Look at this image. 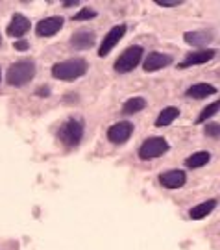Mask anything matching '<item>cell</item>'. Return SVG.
Wrapping results in <instances>:
<instances>
[{
    "mask_svg": "<svg viewBox=\"0 0 220 250\" xmlns=\"http://www.w3.org/2000/svg\"><path fill=\"white\" fill-rule=\"evenodd\" d=\"M89 69V63L83 58H72V60H65V62H58L52 65V76L56 80L72 82L83 76Z\"/></svg>",
    "mask_w": 220,
    "mask_h": 250,
    "instance_id": "cell-1",
    "label": "cell"
},
{
    "mask_svg": "<svg viewBox=\"0 0 220 250\" xmlns=\"http://www.w3.org/2000/svg\"><path fill=\"white\" fill-rule=\"evenodd\" d=\"M34 74H36V63L32 60H19L8 69L6 82L11 87H22L32 82Z\"/></svg>",
    "mask_w": 220,
    "mask_h": 250,
    "instance_id": "cell-2",
    "label": "cell"
},
{
    "mask_svg": "<svg viewBox=\"0 0 220 250\" xmlns=\"http://www.w3.org/2000/svg\"><path fill=\"white\" fill-rule=\"evenodd\" d=\"M83 132H85V123L83 119H69L65 121L61 126H60V139L65 146H78L81 137H83Z\"/></svg>",
    "mask_w": 220,
    "mask_h": 250,
    "instance_id": "cell-3",
    "label": "cell"
},
{
    "mask_svg": "<svg viewBox=\"0 0 220 250\" xmlns=\"http://www.w3.org/2000/svg\"><path fill=\"white\" fill-rule=\"evenodd\" d=\"M144 56V50H142V46L139 45H133L130 48H126L119 58H117V62H115L113 69L115 72H119V74H126V72H132L139 63H141V58Z\"/></svg>",
    "mask_w": 220,
    "mask_h": 250,
    "instance_id": "cell-4",
    "label": "cell"
},
{
    "mask_svg": "<svg viewBox=\"0 0 220 250\" xmlns=\"http://www.w3.org/2000/svg\"><path fill=\"white\" fill-rule=\"evenodd\" d=\"M170 150V145L167 143L165 137H148L144 143L141 145L139 148V158L141 160H154V158H159L163 154H167Z\"/></svg>",
    "mask_w": 220,
    "mask_h": 250,
    "instance_id": "cell-5",
    "label": "cell"
},
{
    "mask_svg": "<svg viewBox=\"0 0 220 250\" xmlns=\"http://www.w3.org/2000/svg\"><path fill=\"white\" fill-rule=\"evenodd\" d=\"M133 134V125L130 121H119L107 128V139L113 145L126 143Z\"/></svg>",
    "mask_w": 220,
    "mask_h": 250,
    "instance_id": "cell-6",
    "label": "cell"
},
{
    "mask_svg": "<svg viewBox=\"0 0 220 250\" xmlns=\"http://www.w3.org/2000/svg\"><path fill=\"white\" fill-rule=\"evenodd\" d=\"M126 30H128V26H126V24H119V26L111 28V30L106 34V37H104V41L100 43L98 56H100V58H106L107 54L111 52L115 46H117V43H119V41L126 36Z\"/></svg>",
    "mask_w": 220,
    "mask_h": 250,
    "instance_id": "cell-7",
    "label": "cell"
},
{
    "mask_svg": "<svg viewBox=\"0 0 220 250\" xmlns=\"http://www.w3.org/2000/svg\"><path fill=\"white\" fill-rule=\"evenodd\" d=\"M217 56H219V50H215V48L196 50V52L187 54L183 62L178 63V69H189V67H194V65H203V63L211 62L213 58H217Z\"/></svg>",
    "mask_w": 220,
    "mask_h": 250,
    "instance_id": "cell-8",
    "label": "cell"
},
{
    "mask_svg": "<svg viewBox=\"0 0 220 250\" xmlns=\"http://www.w3.org/2000/svg\"><path fill=\"white\" fill-rule=\"evenodd\" d=\"M63 24H65V19L60 17V15L46 17V19H43V21H39V22H37L36 34L39 37H52L61 30Z\"/></svg>",
    "mask_w": 220,
    "mask_h": 250,
    "instance_id": "cell-9",
    "label": "cell"
},
{
    "mask_svg": "<svg viewBox=\"0 0 220 250\" xmlns=\"http://www.w3.org/2000/svg\"><path fill=\"white\" fill-rule=\"evenodd\" d=\"M172 63V58L168 56V54H163V52H152L148 54L144 60H142V71L144 72H156V71H161V69H165Z\"/></svg>",
    "mask_w": 220,
    "mask_h": 250,
    "instance_id": "cell-10",
    "label": "cell"
},
{
    "mask_svg": "<svg viewBox=\"0 0 220 250\" xmlns=\"http://www.w3.org/2000/svg\"><path fill=\"white\" fill-rule=\"evenodd\" d=\"M213 34L211 30H196V32H187L183 34V41L187 45L196 46L198 50H203L205 46L213 41Z\"/></svg>",
    "mask_w": 220,
    "mask_h": 250,
    "instance_id": "cell-11",
    "label": "cell"
},
{
    "mask_svg": "<svg viewBox=\"0 0 220 250\" xmlns=\"http://www.w3.org/2000/svg\"><path fill=\"white\" fill-rule=\"evenodd\" d=\"M187 182V174L183 170H167V172H161L159 174V184L165 189H180L185 186Z\"/></svg>",
    "mask_w": 220,
    "mask_h": 250,
    "instance_id": "cell-12",
    "label": "cell"
},
{
    "mask_svg": "<svg viewBox=\"0 0 220 250\" xmlns=\"http://www.w3.org/2000/svg\"><path fill=\"white\" fill-rule=\"evenodd\" d=\"M97 43V36L93 30H78L71 37V46L76 50H89Z\"/></svg>",
    "mask_w": 220,
    "mask_h": 250,
    "instance_id": "cell-13",
    "label": "cell"
},
{
    "mask_svg": "<svg viewBox=\"0 0 220 250\" xmlns=\"http://www.w3.org/2000/svg\"><path fill=\"white\" fill-rule=\"evenodd\" d=\"M30 28H32L30 19L24 17L22 13H15V15L11 17V21H9L6 32H8L9 37H22Z\"/></svg>",
    "mask_w": 220,
    "mask_h": 250,
    "instance_id": "cell-14",
    "label": "cell"
},
{
    "mask_svg": "<svg viewBox=\"0 0 220 250\" xmlns=\"http://www.w3.org/2000/svg\"><path fill=\"white\" fill-rule=\"evenodd\" d=\"M217 93V87L211 85V83H194L191 85L189 89H187V97H191V99H196V100H202V99H207V97H211Z\"/></svg>",
    "mask_w": 220,
    "mask_h": 250,
    "instance_id": "cell-15",
    "label": "cell"
},
{
    "mask_svg": "<svg viewBox=\"0 0 220 250\" xmlns=\"http://www.w3.org/2000/svg\"><path fill=\"white\" fill-rule=\"evenodd\" d=\"M217 208V200L211 198V200H205L202 204L194 206L189 209V217L193 219V221H200V219H205L207 215H211V211Z\"/></svg>",
    "mask_w": 220,
    "mask_h": 250,
    "instance_id": "cell-16",
    "label": "cell"
},
{
    "mask_svg": "<svg viewBox=\"0 0 220 250\" xmlns=\"http://www.w3.org/2000/svg\"><path fill=\"white\" fill-rule=\"evenodd\" d=\"M178 117H180V109L174 106H168L158 115V119H156V126H158V128H163V126L172 125Z\"/></svg>",
    "mask_w": 220,
    "mask_h": 250,
    "instance_id": "cell-17",
    "label": "cell"
},
{
    "mask_svg": "<svg viewBox=\"0 0 220 250\" xmlns=\"http://www.w3.org/2000/svg\"><path fill=\"white\" fill-rule=\"evenodd\" d=\"M211 161V154L209 152H194L191 154L187 160H185V165L189 167V169H198V167H203V165H207Z\"/></svg>",
    "mask_w": 220,
    "mask_h": 250,
    "instance_id": "cell-18",
    "label": "cell"
},
{
    "mask_svg": "<svg viewBox=\"0 0 220 250\" xmlns=\"http://www.w3.org/2000/svg\"><path fill=\"white\" fill-rule=\"evenodd\" d=\"M144 107H146V100L142 99V97H133V99L124 102L122 113L124 115H133V113H139Z\"/></svg>",
    "mask_w": 220,
    "mask_h": 250,
    "instance_id": "cell-19",
    "label": "cell"
},
{
    "mask_svg": "<svg viewBox=\"0 0 220 250\" xmlns=\"http://www.w3.org/2000/svg\"><path fill=\"white\" fill-rule=\"evenodd\" d=\"M219 111H220V100H217V102H211L209 106H205L202 111H200V115L196 117V121H194V123H196V125H200V123H207V121H209L211 117L217 115Z\"/></svg>",
    "mask_w": 220,
    "mask_h": 250,
    "instance_id": "cell-20",
    "label": "cell"
},
{
    "mask_svg": "<svg viewBox=\"0 0 220 250\" xmlns=\"http://www.w3.org/2000/svg\"><path fill=\"white\" fill-rule=\"evenodd\" d=\"M97 15H98V11H95V9L83 8L80 13H76V15L72 17V21H89V19H95Z\"/></svg>",
    "mask_w": 220,
    "mask_h": 250,
    "instance_id": "cell-21",
    "label": "cell"
},
{
    "mask_svg": "<svg viewBox=\"0 0 220 250\" xmlns=\"http://www.w3.org/2000/svg\"><path fill=\"white\" fill-rule=\"evenodd\" d=\"M205 135L209 137H220V123H207L205 125Z\"/></svg>",
    "mask_w": 220,
    "mask_h": 250,
    "instance_id": "cell-22",
    "label": "cell"
},
{
    "mask_svg": "<svg viewBox=\"0 0 220 250\" xmlns=\"http://www.w3.org/2000/svg\"><path fill=\"white\" fill-rule=\"evenodd\" d=\"M13 48H15V50H19V52H24V50H28V48H30V43H28V41H24V39H19V41H15V43H13Z\"/></svg>",
    "mask_w": 220,
    "mask_h": 250,
    "instance_id": "cell-23",
    "label": "cell"
},
{
    "mask_svg": "<svg viewBox=\"0 0 220 250\" xmlns=\"http://www.w3.org/2000/svg\"><path fill=\"white\" fill-rule=\"evenodd\" d=\"M158 6H161V8H178V6H181V2H156Z\"/></svg>",
    "mask_w": 220,
    "mask_h": 250,
    "instance_id": "cell-24",
    "label": "cell"
},
{
    "mask_svg": "<svg viewBox=\"0 0 220 250\" xmlns=\"http://www.w3.org/2000/svg\"><path fill=\"white\" fill-rule=\"evenodd\" d=\"M37 95H39V97H48V95H50V89H48L46 85H43L41 89L37 91Z\"/></svg>",
    "mask_w": 220,
    "mask_h": 250,
    "instance_id": "cell-25",
    "label": "cell"
},
{
    "mask_svg": "<svg viewBox=\"0 0 220 250\" xmlns=\"http://www.w3.org/2000/svg\"><path fill=\"white\" fill-rule=\"evenodd\" d=\"M65 102H67V104H74V102H72V100H78V97H76V95H67V97H65Z\"/></svg>",
    "mask_w": 220,
    "mask_h": 250,
    "instance_id": "cell-26",
    "label": "cell"
},
{
    "mask_svg": "<svg viewBox=\"0 0 220 250\" xmlns=\"http://www.w3.org/2000/svg\"><path fill=\"white\" fill-rule=\"evenodd\" d=\"M63 6L65 8H76V6H80V2H63Z\"/></svg>",
    "mask_w": 220,
    "mask_h": 250,
    "instance_id": "cell-27",
    "label": "cell"
},
{
    "mask_svg": "<svg viewBox=\"0 0 220 250\" xmlns=\"http://www.w3.org/2000/svg\"><path fill=\"white\" fill-rule=\"evenodd\" d=\"M0 80H2V71H0Z\"/></svg>",
    "mask_w": 220,
    "mask_h": 250,
    "instance_id": "cell-28",
    "label": "cell"
},
{
    "mask_svg": "<svg viewBox=\"0 0 220 250\" xmlns=\"http://www.w3.org/2000/svg\"><path fill=\"white\" fill-rule=\"evenodd\" d=\"M0 45H2V36H0Z\"/></svg>",
    "mask_w": 220,
    "mask_h": 250,
    "instance_id": "cell-29",
    "label": "cell"
}]
</instances>
